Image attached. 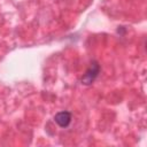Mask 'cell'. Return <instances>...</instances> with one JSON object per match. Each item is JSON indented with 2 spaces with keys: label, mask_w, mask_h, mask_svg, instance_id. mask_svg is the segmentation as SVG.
<instances>
[{
  "label": "cell",
  "mask_w": 147,
  "mask_h": 147,
  "mask_svg": "<svg viewBox=\"0 0 147 147\" xmlns=\"http://www.w3.org/2000/svg\"><path fill=\"white\" fill-rule=\"evenodd\" d=\"M54 119H55V122L57 123L59 126L67 127L71 122V115H70L69 111H60L55 115Z\"/></svg>",
  "instance_id": "1"
},
{
  "label": "cell",
  "mask_w": 147,
  "mask_h": 147,
  "mask_svg": "<svg viewBox=\"0 0 147 147\" xmlns=\"http://www.w3.org/2000/svg\"><path fill=\"white\" fill-rule=\"evenodd\" d=\"M98 72H99V65H98L96 63H94V64L86 71V74L83 76L82 82H84V84H91V83L94 80V78L98 76Z\"/></svg>",
  "instance_id": "2"
}]
</instances>
